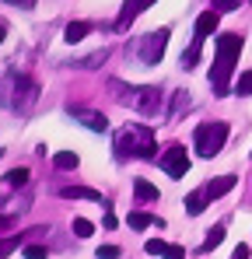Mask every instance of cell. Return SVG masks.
<instances>
[{
  "mask_svg": "<svg viewBox=\"0 0 252 259\" xmlns=\"http://www.w3.org/2000/svg\"><path fill=\"white\" fill-rule=\"evenodd\" d=\"M238 53H242V35H217V56H214V67H210V88H214L217 98L228 95Z\"/></svg>",
  "mask_w": 252,
  "mask_h": 259,
  "instance_id": "1",
  "label": "cell"
},
{
  "mask_svg": "<svg viewBox=\"0 0 252 259\" xmlns=\"http://www.w3.org/2000/svg\"><path fill=\"white\" fill-rule=\"evenodd\" d=\"M109 88H112V98L119 102V105H126L130 112H137V116H147V119H154L158 112H161V91L151 84H123V81H109Z\"/></svg>",
  "mask_w": 252,
  "mask_h": 259,
  "instance_id": "2",
  "label": "cell"
},
{
  "mask_svg": "<svg viewBox=\"0 0 252 259\" xmlns=\"http://www.w3.org/2000/svg\"><path fill=\"white\" fill-rule=\"evenodd\" d=\"M116 154L119 158H158L154 133L144 123H126L123 130H116Z\"/></svg>",
  "mask_w": 252,
  "mask_h": 259,
  "instance_id": "3",
  "label": "cell"
},
{
  "mask_svg": "<svg viewBox=\"0 0 252 259\" xmlns=\"http://www.w3.org/2000/svg\"><path fill=\"white\" fill-rule=\"evenodd\" d=\"M224 140H228V123H200L196 133H193V147H196L200 158H214V154H221Z\"/></svg>",
  "mask_w": 252,
  "mask_h": 259,
  "instance_id": "4",
  "label": "cell"
},
{
  "mask_svg": "<svg viewBox=\"0 0 252 259\" xmlns=\"http://www.w3.org/2000/svg\"><path fill=\"white\" fill-rule=\"evenodd\" d=\"M165 49H168V28H158V32H147V35H140L133 53H137V60H140L144 67H154V63H161Z\"/></svg>",
  "mask_w": 252,
  "mask_h": 259,
  "instance_id": "5",
  "label": "cell"
},
{
  "mask_svg": "<svg viewBox=\"0 0 252 259\" xmlns=\"http://www.w3.org/2000/svg\"><path fill=\"white\" fill-rule=\"evenodd\" d=\"M11 81V105L18 109V112H28L32 105H35V98H39V84L32 81V77H25V74H11L7 77Z\"/></svg>",
  "mask_w": 252,
  "mask_h": 259,
  "instance_id": "6",
  "label": "cell"
},
{
  "mask_svg": "<svg viewBox=\"0 0 252 259\" xmlns=\"http://www.w3.org/2000/svg\"><path fill=\"white\" fill-rule=\"evenodd\" d=\"M158 165H161L172 179H182V175L189 172V151H186L182 144H168L165 154L158 158Z\"/></svg>",
  "mask_w": 252,
  "mask_h": 259,
  "instance_id": "7",
  "label": "cell"
},
{
  "mask_svg": "<svg viewBox=\"0 0 252 259\" xmlns=\"http://www.w3.org/2000/svg\"><path fill=\"white\" fill-rule=\"evenodd\" d=\"M70 116H74L81 126L95 130V133H105V130H109V119H105L102 112H91V109H77V105H70Z\"/></svg>",
  "mask_w": 252,
  "mask_h": 259,
  "instance_id": "8",
  "label": "cell"
},
{
  "mask_svg": "<svg viewBox=\"0 0 252 259\" xmlns=\"http://www.w3.org/2000/svg\"><path fill=\"white\" fill-rule=\"evenodd\" d=\"M60 196H63V200H91V203H98V207L109 210V203L102 200V193H98V189H88V186H63Z\"/></svg>",
  "mask_w": 252,
  "mask_h": 259,
  "instance_id": "9",
  "label": "cell"
},
{
  "mask_svg": "<svg viewBox=\"0 0 252 259\" xmlns=\"http://www.w3.org/2000/svg\"><path fill=\"white\" fill-rule=\"evenodd\" d=\"M217 21H221V14L217 11H203L200 18H196V42H207V35H214L217 32Z\"/></svg>",
  "mask_w": 252,
  "mask_h": 259,
  "instance_id": "10",
  "label": "cell"
},
{
  "mask_svg": "<svg viewBox=\"0 0 252 259\" xmlns=\"http://www.w3.org/2000/svg\"><path fill=\"white\" fill-rule=\"evenodd\" d=\"M151 4H154V0H126L123 11H119V18H116V28H126V25H130V21L140 14V11H147Z\"/></svg>",
  "mask_w": 252,
  "mask_h": 259,
  "instance_id": "11",
  "label": "cell"
},
{
  "mask_svg": "<svg viewBox=\"0 0 252 259\" xmlns=\"http://www.w3.org/2000/svg\"><path fill=\"white\" fill-rule=\"evenodd\" d=\"M235 182H238L235 175H221V179H210V182L203 186V189H207V196H210V200H217V196L231 193V189H235Z\"/></svg>",
  "mask_w": 252,
  "mask_h": 259,
  "instance_id": "12",
  "label": "cell"
},
{
  "mask_svg": "<svg viewBox=\"0 0 252 259\" xmlns=\"http://www.w3.org/2000/svg\"><path fill=\"white\" fill-rule=\"evenodd\" d=\"M133 193H137L140 203H154L158 200V186H151L147 179H133Z\"/></svg>",
  "mask_w": 252,
  "mask_h": 259,
  "instance_id": "13",
  "label": "cell"
},
{
  "mask_svg": "<svg viewBox=\"0 0 252 259\" xmlns=\"http://www.w3.org/2000/svg\"><path fill=\"white\" fill-rule=\"evenodd\" d=\"M207 189H196V193H189V196H186V214H203V210H207Z\"/></svg>",
  "mask_w": 252,
  "mask_h": 259,
  "instance_id": "14",
  "label": "cell"
},
{
  "mask_svg": "<svg viewBox=\"0 0 252 259\" xmlns=\"http://www.w3.org/2000/svg\"><path fill=\"white\" fill-rule=\"evenodd\" d=\"M221 242H224V224H217V228H210V235L203 238V245H200L196 252H200V256H207L210 249H217Z\"/></svg>",
  "mask_w": 252,
  "mask_h": 259,
  "instance_id": "15",
  "label": "cell"
},
{
  "mask_svg": "<svg viewBox=\"0 0 252 259\" xmlns=\"http://www.w3.org/2000/svg\"><path fill=\"white\" fill-rule=\"evenodd\" d=\"M88 32H91V25H88V21H70V25H67V32H63V39H67V42H81Z\"/></svg>",
  "mask_w": 252,
  "mask_h": 259,
  "instance_id": "16",
  "label": "cell"
},
{
  "mask_svg": "<svg viewBox=\"0 0 252 259\" xmlns=\"http://www.w3.org/2000/svg\"><path fill=\"white\" fill-rule=\"evenodd\" d=\"M53 165L67 172V168H77V165H81V158H77L74 151H56V154H53Z\"/></svg>",
  "mask_w": 252,
  "mask_h": 259,
  "instance_id": "17",
  "label": "cell"
},
{
  "mask_svg": "<svg viewBox=\"0 0 252 259\" xmlns=\"http://www.w3.org/2000/svg\"><path fill=\"white\" fill-rule=\"evenodd\" d=\"M126 224H130V228H133V231H140V228H151V224H158V217L144 214V210H133V214L126 217Z\"/></svg>",
  "mask_w": 252,
  "mask_h": 259,
  "instance_id": "18",
  "label": "cell"
},
{
  "mask_svg": "<svg viewBox=\"0 0 252 259\" xmlns=\"http://www.w3.org/2000/svg\"><path fill=\"white\" fill-rule=\"evenodd\" d=\"M189 105H193V102H189V95H186V91H175V102H172V109H168V119H179Z\"/></svg>",
  "mask_w": 252,
  "mask_h": 259,
  "instance_id": "19",
  "label": "cell"
},
{
  "mask_svg": "<svg viewBox=\"0 0 252 259\" xmlns=\"http://www.w3.org/2000/svg\"><path fill=\"white\" fill-rule=\"evenodd\" d=\"M18 245H21V235H7V238H0V259H7Z\"/></svg>",
  "mask_w": 252,
  "mask_h": 259,
  "instance_id": "20",
  "label": "cell"
},
{
  "mask_svg": "<svg viewBox=\"0 0 252 259\" xmlns=\"http://www.w3.org/2000/svg\"><path fill=\"white\" fill-rule=\"evenodd\" d=\"M235 91H238V95H252V70L238 74V81H235Z\"/></svg>",
  "mask_w": 252,
  "mask_h": 259,
  "instance_id": "21",
  "label": "cell"
},
{
  "mask_svg": "<svg viewBox=\"0 0 252 259\" xmlns=\"http://www.w3.org/2000/svg\"><path fill=\"white\" fill-rule=\"evenodd\" d=\"M28 182V168H11L7 172V186H25Z\"/></svg>",
  "mask_w": 252,
  "mask_h": 259,
  "instance_id": "22",
  "label": "cell"
},
{
  "mask_svg": "<svg viewBox=\"0 0 252 259\" xmlns=\"http://www.w3.org/2000/svg\"><path fill=\"white\" fill-rule=\"evenodd\" d=\"M91 231H95V224H91V221H84V217H74V235H77V238H88Z\"/></svg>",
  "mask_w": 252,
  "mask_h": 259,
  "instance_id": "23",
  "label": "cell"
},
{
  "mask_svg": "<svg viewBox=\"0 0 252 259\" xmlns=\"http://www.w3.org/2000/svg\"><path fill=\"white\" fill-rule=\"evenodd\" d=\"M105 56H109V53H105V49H98V53H91V56H84V60H77V67H98V63H102Z\"/></svg>",
  "mask_w": 252,
  "mask_h": 259,
  "instance_id": "24",
  "label": "cell"
},
{
  "mask_svg": "<svg viewBox=\"0 0 252 259\" xmlns=\"http://www.w3.org/2000/svg\"><path fill=\"white\" fill-rule=\"evenodd\" d=\"M95 256H98V259H119V256H123V249H119V245H102Z\"/></svg>",
  "mask_w": 252,
  "mask_h": 259,
  "instance_id": "25",
  "label": "cell"
},
{
  "mask_svg": "<svg viewBox=\"0 0 252 259\" xmlns=\"http://www.w3.org/2000/svg\"><path fill=\"white\" fill-rule=\"evenodd\" d=\"M25 259H49L46 245H25Z\"/></svg>",
  "mask_w": 252,
  "mask_h": 259,
  "instance_id": "26",
  "label": "cell"
},
{
  "mask_svg": "<svg viewBox=\"0 0 252 259\" xmlns=\"http://www.w3.org/2000/svg\"><path fill=\"white\" fill-rule=\"evenodd\" d=\"M161 256L165 259H186V249H182V245H168L165 242V252H161Z\"/></svg>",
  "mask_w": 252,
  "mask_h": 259,
  "instance_id": "27",
  "label": "cell"
},
{
  "mask_svg": "<svg viewBox=\"0 0 252 259\" xmlns=\"http://www.w3.org/2000/svg\"><path fill=\"white\" fill-rule=\"evenodd\" d=\"M249 256H252L249 245H235V252H231V259H249Z\"/></svg>",
  "mask_w": 252,
  "mask_h": 259,
  "instance_id": "28",
  "label": "cell"
},
{
  "mask_svg": "<svg viewBox=\"0 0 252 259\" xmlns=\"http://www.w3.org/2000/svg\"><path fill=\"white\" fill-rule=\"evenodd\" d=\"M14 224H18V217H11V214L0 217V228H14Z\"/></svg>",
  "mask_w": 252,
  "mask_h": 259,
  "instance_id": "29",
  "label": "cell"
},
{
  "mask_svg": "<svg viewBox=\"0 0 252 259\" xmlns=\"http://www.w3.org/2000/svg\"><path fill=\"white\" fill-rule=\"evenodd\" d=\"M7 4H14V7H25V11H28V7H35V0H7Z\"/></svg>",
  "mask_w": 252,
  "mask_h": 259,
  "instance_id": "30",
  "label": "cell"
},
{
  "mask_svg": "<svg viewBox=\"0 0 252 259\" xmlns=\"http://www.w3.org/2000/svg\"><path fill=\"white\" fill-rule=\"evenodd\" d=\"M4 32H7V21L0 18V42H4Z\"/></svg>",
  "mask_w": 252,
  "mask_h": 259,
  "instance_id": "31",
  "label": "cell"
},
{
  "mask_svg": "<svg viewBox=\"0 0 252 259\" xmlns=\"http://www.w3.org/2000/svg\"><path fill=\"white\" fill-rule=\"evenodd\" d=\"M0 154H4V147H0Z\"/></svg>",
  "mask_w": 252,
  "mask_h": 259,
  "instance_id": "32",
  "label": "cell"
},
{
  "mask_svg": "<svg viewBox=\"0 0 252 259\" xmlns=\"http://www.w3.org/2000/svg\"><path fill=\"white\" fill-rule=\"evenodd\" d=\"M249 4H252V0H249Z\"/></svg>",
  "mask_w": 252,
  "mask_h": 259,
  "instance_id": "33",
  "label": "cell"
}]
</instances>
